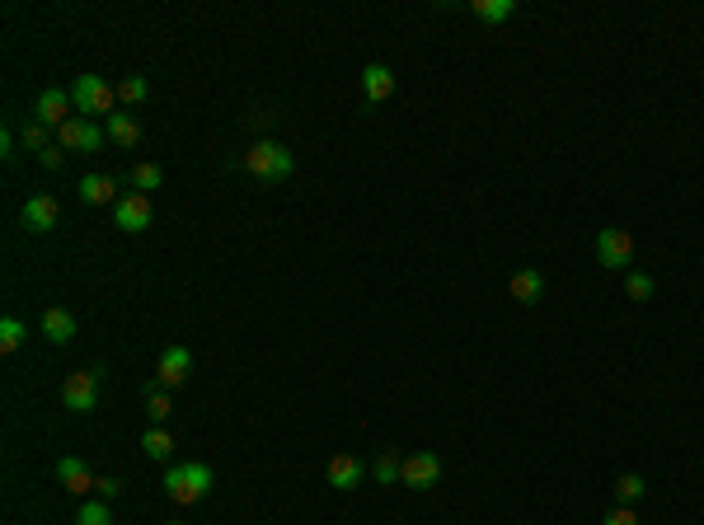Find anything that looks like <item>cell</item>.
I'll return each mask as SVG.
<instances>
[{
    "label": "cell",
    "instance_id": "obj_12",
    "mask_svg": "<svg viewBox=\"0 0 704 525\" xmlns=\"http://www.w3.org/2000/svg\"><path fill=\"white\" fill-rule=\"evenodd\" d=\"M367 483V465L357 455H334L329 459V488H343V492H352V488H362Z\"/></svg>",
    "mask_w": 704,
    "mask_h": 525
},
{
    "label": "cell",
    "instance_id": "obj_10",
    "mask_svg": "<svg viewBox=\"0 0 704 525\" xmlns=\"http://www.w3.org/2000/svg\"><path fill=\"white\" fill-rule=\"evenodd\" d=\"M67 108H76V98L67 94V89H43L38 94V104H34V122H43V127H61V122H71L67 118Z\"/></svg>",
    "mask_w": 704,
    "mask_h": 525
},
{
    "label": "cell",
    "instance_id": "obj_3",
    "mask_svg": "<svg viewBox=\"0 0 704 525\" xmlns=\"http://www.w3.org/2000/svg\"><path fill=\"white\" fill-rule=\"evenodd\" d=\"M71 98H76V108L80 118H94V113H113V85H104V76H80L71 85Z\"/></svg>",
    "mask_w": 704,
    "mask_h": 525
},
{
    "label": "cell",
    "instance_id": "obj_1",
    "mask_svg": "<svg viewBox=\"0 0 704 525\" xmlns=\"http://www.w3.org/2000/svg\"><path fill=\"white\" fill-rule=\"evenodd\" d=\"M244 170H249L254 179L282 183V179H292V170H296V155L286 150L282 141H254V150L244 155Z\"/></svg>",
    "mask_w": 704,
    "mask_h": 525
},
{
    "label": "cell",
    "instance_id": "obj_29",
    "mask_svg": "<svg viewBox=\"0 0 704 525\" xmlns=\"http://www.w3.org/2000/svg\"><path fill=\"white\" fill-rule=\"evenodd\" d=\"M76 525H113V516H109L104 502H85L80 516H76Z\"/></svg>",
    "mask_w": 704,
    "mask_h": 525
},
{
    "label": "cell",
    "instance_id": "obj_2",
    "mask_svg": "<svg viewBox=\"0 0 704 525\" xmlns=\"http://www.w3.org/2000/svg\"><path fill=\"white\" fill-rule=\"evenodd\" d=\"M165 492H170V502L193 507V502H202L212 492V469L207 465H174L165 474Z\"/></svg>",
    "mask_w": 704,
    "mask_h": 525
},
{
    "label": "cell",
    "instance_id": "obj_7",
    "mask_svg": "<svg viewBox=\"0 0 704 525\" xmlns=\"http://www.w3.org/2000/svg\"><path fill=\"white\" fill-rule=\"evenodd\" d=\"M399 483H404V488H419V492L437 488V483H441V459H437L432 450H413V455L404 459Z\"/></svg>",
    "mask_w": 704,
    "mask_h": 525
},
{
    "label": "cell",
    "instance_id": "obj_24",
    "mask_svg": "<svg viewBox=\"0 0 704 525\" xmlns=\"http://www.w3.org/2000/svg\"><path fill=\"white\" fill-rule=\"evenodd\" d=\"M625 295H629V301H653V277L648 273H625Z\"/></svg>",
    "mask_w": 704,
    "mask_h": 525
},
{
    "label": "cell",
    "instance_id": "obj_11",
    "mask_svg": "<svg viewBox=\"0 0 704 525\" xmlns=\"http://www.w3.org/2000/svg\"><path fill=\"white\" fill-rule=\"evenodd\" d=\"M19 221H24V230H28V235H47V230L57 225V202H52L47 192L28 197V202H24V211H19Z\"/></svg>",
    "mask_w": 704,
    "mask_h": 525
},
{
    "label": "cell",
    "instance_id": "obj_13",
    "mask_svg": "<svg viewBox=\"0 0 704 525\" xmlns=\"http://www.w3.org/2000/svg\"><path fill=\"white\" fill-rule=\"evenodd\" d=\"M362 94H367V104H380V98H390V94H395V71H390V66L371 61L367 71H362Z\"/></svg>",
    "mask_w": 704,
    "mask_h": 525
},
{
    "label": "cell",
    "instance_id": "obj_17",
    "mask_svg": "<svg viewBox=\"0 0 704 525\" xmlns=\"http://www.w3.org/2000/svg\"><path fill=\"white\" fill-rule=\"evenodd\" d=\"M104 131H109L118 146H137V141H141V127H137L132 113H109V118H104Z\"/></svg>",
    "mask_w": 704,
    "mask_h": 525
},
{
    "label": "cell",
    "instance_id": "obj_30",
    "mask_svg": "<svg viewBox=\"0 0 704 525\" xmlns=\"http://www.w3.org/2000/svg\"><path fill=\"white\" fill-rule=\"evenodd\" d=\"M601 525H638V516H634L629 507H616V511H611V516H606Z\"/></svg>",
    "mask_w": 704,
    "mask_h": 525
},
{
    "label": "cell",
    "instance_id": "obj_14",
    "mask_svg": "<svg viewBox=\"0 0 704 525\" xmlns=\"http://www.w3.org/2000/svg\"><path fill=\"white\" fill-rule=\"evenodd\" d=\"M507 286H512V295H517L522 305H535L540 295H545V273H540V268H522V273H512Z\"/></svg>",
    "mask_w": 704,
    "mask_h": 525
},
{
    "label": "cell",
    "instance_id": "obj_5",
    "mask_svg": "<svg viewBox=\"0 0 704 525\" xmlns=\"http://www.w3.org/2000/svg\"><path fill=\"white\" fill-rule=\"evenodd\" d=\"M61 404L71 413H94L99 408V371H76L61 385Z\"/></svg>",
    "mask_w": 704,
    "mask_h": 525
},
{
    "label": "cell",
    "instance_id": "obj_19",
    "mask_svg": "<svg viewBox=\"0 0 704 525\" xmlns=\"http://www.w3.org/2000/svg\"><path fill=\"white\" fill-rule=\"evenodd\" d=\"M512 10H517L512 0H474L470 5V15L484 19V24H502V19H512Z\"/></svg>",
    "mask_w": 704,
    "mask_h": 525
},
{
    "label": "cell",
    "instance_id": "obj_32",
    "mask_svg": "<svg viewBox=\"0 0 704 525\" xmlns=\"http://www.w3.org/2000/svg\"><path fill=\"white\" fill-rule=\"evenodd\" d=\"M38 160H43V170H61V146H47Z\"/></svg>",
    "mask_w": 704,
    "mask_h": 525
},
{
    "label": "cell",
    "instance_id": "obj_20",
    "mask_svg": "<svg viewBox=\"0 0 704 525\" xmlns=\"http://www.w3.org/2000/svg\"><path fill=\"white\" fill-rule=\"evenodd\" d=\"M399 474H404L399 450H380V459L371 465V479H376V483H399Z\"/></svg>",
    "mask_w": 704,
    "mask_h": 525
},
{
    "label": "cell",
    "instance_id": "obj_28",
    "mask_svg": "<svg viewBox=\"0 0 704 525\" xmlns=\"http://www.w3.org/2000/svg\"><path fill=\"white\" fill-rule=\"evenodd\" d=\"M150 94V85H146V76H127L122 85H118V98H127V104H141V98Z\"/></svg>",
    "mask_w": 704,
    "mask_h": 525
},
{
    "label": "cell",
    "instance_id": "obj_15",
    "mask_svg": "<svg viewBox=\"0 0 704 525\" xmlns=\"http://www.w3.org/2000/svg\"><path fill=\"white\" fill-rule=\"evenodd\" d=\"M57 479H61V488H67V492H89V488H94V474L80 465L76 455L57 459Z\"/></svg>",
    "mask_w": 704,
    "mask_h": 525
},
{
    "label": "cell",
    "instance_id": "obj_22",
    "mask_svg": "<svg viewBox=\"0 0 704 525\" xmlns=\"http://www.w3.org/2000/svg\"><path fill=\"white\" fill-rule=\"evenodd\" d=\"M644 492H648V483L638 479V474H620V479H616V498H620V507H634L638 498H644Z\"/></svg>",
    "mask_w": 704,
    "mask_h": 525
},
{
    "label": "cell",
    "instance_id": "obj_31",
    "mask_svg": "<svg viewBox=\"0 0 704 525\" xmlns=\"http://www.w3.org/2000/svg\"><path fill=\"white\" fill-rule=\"evenodd\" d=\"M94 488L104 492V502H109V498H118V492H122V483H118V479H94Z\"/></svg>",
    "mask_w": 704,
    "mask_h": 525
},
{
    "label": "cell",
    "instance_id": "obj_25",
    "mask_svg": "<svg viewBox=\"0 0 704 525\" xmlns=\"http://www.w3.org/2000/svg\"><path fill=\"white\" fill-rule=\"evenodd\" d=\"M19 141H24V150H47V127L43 122H24V131H19Z\"/></svg>",
    "mask_w": 704,
    "mask_h": 525
},
{
    "label": "cell",
    "instance_id": "obj_18",
    "mask_svg": "<svg viewBox=\"0 0 704 525\" xmlns=\"http://www.w3.org/2000/svg\"><path fill=\"white\" fill-rule=\"evenodd\" d=\"M43 334H47V343L61 347V343L76 338V319H71L67 310H47V314H43Z\"/></svg>",
    "mask_w": 704,
    "mask_h": 525
},
{
    "label": "cell",
    "instance_id": "obj_16",
    "mask_svg": "<svg viewBox=\"0 0 704 525\" xmlns=\"http://www.w3.org/2000/svg\"><path fill=\"white\" fill-rule=\"evenodd\" d=\"M113 192H118V183H113L109 174H85V179H80V202H89V207L113 202Z\"/></svg>",
    "mask_w": 704,
    "mask_h": 525
},
{
    "label": "cell",
    "instance_id": "obj_9",
    "mask_svg": "<svg viewBox=\"0 0 704 525\" xmlns=\"http://www.w3.org/2000/svg\"><path fill=\"white\" fill-rule=\"evenodd\" d=\"M113 225L127 230V235H141V230L150 225V202H146L141 192H127L122 202L113 207Z\"/></svg>",
    "mask_w": 704,
    "mask_h": 525
},
{
    "label": "cell",
    "instance_id": "obj_27",
    "mask_svg": "<svg viewBox=\"0 0 704 525\" xmlns=\"http://www.w3.org/2000/svg\"><path fill=\"white\" fill-rule=\"evenodd\" d=\"M132 188L146 197L150 188H160V164H137V170H132Z\"/></svg>",
    "mask_w": 704,
    "mask_h": 525
},
{
    "label": "cell",
    "instance_id": "obj_6",
    "mask_svg": "<svg viewBox=\"0 0 704 525\" xmlns=\"http://www.w3.org/2000/svg\"><path fill=\"white\" fill-rule=\"evenodd\" d=\"M596 262H601V268H611V273H625L634 262L629 230H601V235H596Z\"/></svg>",
    "mask_w": 704,
    "mask_h": 525
},
{
    "label": "cell",
    "instance_id": "obj_8",
    "mask_svg": "<svg viewBox=\"0 0 704 525\" xmlns=\"http://www.w3.org/2000/svg\"><path fill=\"white\" fill-rule=\"evenodd\" d=\"M188 371H193V352L188 347H165V356H160V366H155V385L174 394L188 380Z\"/></svg>",
    "mask_w": 704,
    "mask_h": 525
},
{
    "label": "cell",
    "instance_id": "obj_33",
    "mask_svg": "<svg viewBox=\"0 0 704 525\" xmlns=\"http://www.w3.org/2000/svg\"><path fill=\"white\" fill-rule=\"evenodd\" d=\"M0 155H5V160H15V137H10V131H5V137H0Z\"/></svg>",
    "mask_w": 704,
    "mask_h": 525
},
{
    "label": "cell",
    "instance_id": "obj_4",
    "mask_svg": "<svg viewBox=\"0 0 704 525\" xmlns=\"http://www.w3.org/2000/svg\"><path fill=\"white\" fill-rule=\"evenodd\" d=\"M57 146H61V150H80V155H99L104 127H94L89 118H71V122L57 127Z\"/></svg>",
    "mask_w": 704,
    "mask_h": 525
},
{
    "label": "cell",
    "instance_id": "obj_23",
    "mask_svg": "<svg viewBox=\"0 0 704 525\" xmlns=\"http://www.w3.org/2000/svg\"><path fill=\"white\" fill-rule=\"evenodd\" d=\"M141 450H146L150 459H170V455H174V437L155 427V432H146V437H141Z\"/></svg>",
    "mask_w": 704,
    "mask_h": 525
},
{
    "label": "cell",
    "instance_id": "obj_34",
    "mask_svg": "<svg viewBox=\"0 0 704 525\" xmlns=\"http://www.w3.org/2000/svg\"><path fill=\"white\" fill-rule=\"evenodd\" d=\"M174 525H179V520H174Z\"/></svg>",
    "mask_w": 704,
    "mask_h": 525
},
{
    "label": "cell",
    "instance_id": "obj_26",
    "mask_svg": "<svg viewBox=\"0 0 704 525\" xmlns=\"http://www.w3.org/2000/svg\"><path fill=\"white\" fill-rule=\"evenodd\" d=\"M0 347H5V352L24 347V324L19 319H0Z\"/></svg>",
    "mask_w": 704,
    "mask_h": 525
},
{
    "label": "cell",
    "instance_id": "obj_21",
    "mask_svg": "<svg viewBox=\"0 0 704 525\" xmlns=\"http://www.w3.org/2000/svg\"><path fill=\"white\" fill-rule=\"evenodd\" d=\"M170 413H174V404H170V389H160V385L150 380V385H146V417H150V422H165Z\"/></svg>",
    "mask_w": 704,
    "mask_h": 525
}]
</instances>
